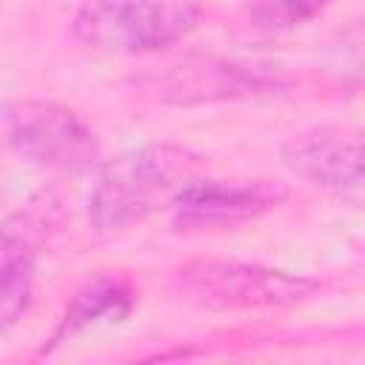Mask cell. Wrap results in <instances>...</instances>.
Returning a JSON list of instances; mask_svg holds the SVG:
<instances>
[{
  "label": "cell",
  "instance_id": "cell-1",
  "mask_svg": "<svg viewBox=\"0 0 365 365\" xmlns=\"http://www.w3.org/2000/svg\"><path fill=\"white\" fill-rule=\"evenodd\" d=\"M202 171V157L177 143H148L108 160L88 194V222L123 231L171 205L177 191Z\"/></svg>",
  "mask_w": 365,
  "mask_h": 365
},
{
  "label": "cell",
  "instance_id": "cell-10",
  "mask_svg": "<svg viewBox=\"0 0 365 365\" xmlns=\"http://www.w3.org/2000/svg\"><path fill=\"white\" fill-rule=\"evenodd\" d=\"M334 0H251L248 17L254 29L262 31H288L302 26L305 20L322 14Z\"/></svg>",
  "mask_w": 365,
  "mask_h": 365
},
{
  "label": "cell",
  "instance_id": "cell-7",
  "mask_svg": "<svg viewBox=\"0 0 365 365\" xmlns=\"http://www.w3.org/2000/svg\"><path fill=\"white\" fill-rule=\"evenodd\" d=\"M291 88V80L268 63L197 57L163 74L157 97L171 106H202L222 100H254Z\"/></svg>",
  "mask_w": 365,
  "mask_h": 365
},
{
  "label": "cell",
  "instance_id": "cell-2",
  "mask_svg": "<svg viewBox=\"0 0 365 365\" xmlns=\"http://www.w3.org/2000/svg\"><path fill=\"white\" fill-rule=\"evenodd\" d=\"M200 23L197 0H86L74 37L111 54H148L188 37Z\"/></svg>",
  "mask_w": 365,
  "mask_h": 365
},
{
  "label": "cell",
  "instance_id": "cell-9",
  "mask_svg": "<svg viewBox=\"0 0 365 365\" xmlns=\"http://www.w3.org/2000/svg\"><path fill=\"white\" fill-rule=\"evenodd\" d=\"M131 305H134V291L123 277L100 274V277L88 279L66 305V311L57 319V328L48 336V345L43 351H54L57 345H66L68 339H74L91 328L123 322L131 314Z\"/></svg>",
  "mask_w": 365,
  "mask_h": 365
},
{
  "label": "cell",
  "instance_id": "cell-6",
  "mask_svg": "<svg viewBox=\"0 0 365 365\" xmlns=\"http://www.w3.org/2000/svg\"><path fill=\"white\" fill-rule=\"evenodd\" d=\"M54 214L57 202L43 191L0 225V334L11 331L31 305L37 259Z\"/></svg>",
  "mask_w": 365,
  "mask_h": 365
},
{
  "label": "cell",
  "instance_id": "cell-3",
  "mask_svg": "<svg viewBox=\"0 0 365 365\" xmlns=\"http://www.w3.org/2000/svg\"><path fill=\"white\" fill-rule=\"evenodd\" d=\"M182 299L205 311L288 308L317 294V282L299 274L237 259H194L177 271Z\"/></svg>",
  "mask_w": 365,
  "mask_h": 365
},
{
  "label": "cell",
  "instance_id": "cell-8",
  "mask_svg": "<svg viewBox=\"0 0 365 365\" xmlns=\"http://www.w3.org/2000/svg\"><path fill=\"white\" fill-rule=\"evenodd\" d=\"M282 165L328 191H356L362 182V134L351 125H311L279 148Z\"/></svg>",
  "mask_w": 365,
  "mask_h": 365
},
{
  "label": "cell",
  "instance_id": "cell-5",
  "mask_svg": "<svg viewBox=\"0 0 365 365\" xmlns=\"http://www.w3.org/2000/svg\"><path fill=\"white\" fill-rule=\"evenodd\" d=\"M288 197V188L262 177H194L171 200L177 231L234 228L262 217Z\"/></svg>",
  "mask_w": 365,
  "mask_h": 365
},
{
  "label": "cell",
  "instance_id": "cell-4",
  "mask_svg": "<svg viewBox=\"0 0 365 365\" xmlns=\"http://www.w3.org/2000/svg\"><path fill=\"white\" fill-rule=\"evenodd\" d=\"M6 140L17 157L60 174H86L100 163V140L71 108L26 97L6 111Z\"/></svg>",
  "mask_w": 365,
  "mask_h": 365
}]
</instances>
